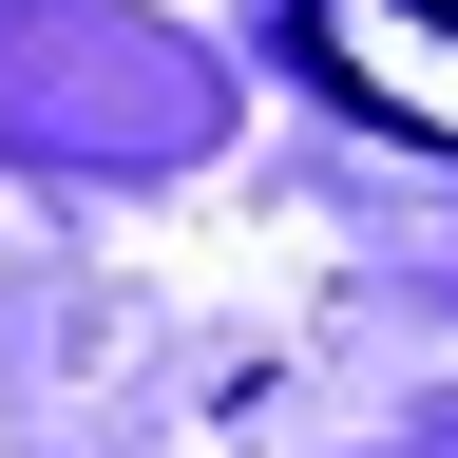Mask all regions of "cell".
Wrapping results in <instances>:
<instances>
[{
  "label": "cell",
  "instance_id": "obj_1",
  "mask_svg": "<svg viewBox=\"0 0 458 458\" xmlns=\"http://www.w3.org/2000/svg\"><path fill=\"white\" fill-rule=\"evenodd\" d=\"M306 77L344 114H382L401 153H458V0H286Z\"/></svg>",
  "mask_w": 458,
  "mask_h": 458
}]
</instances>
